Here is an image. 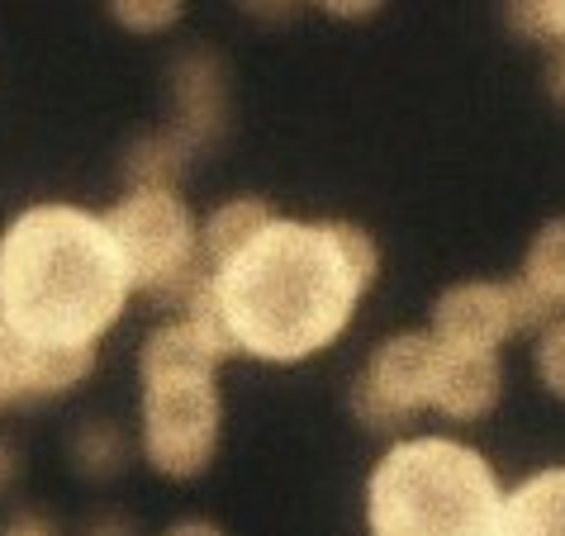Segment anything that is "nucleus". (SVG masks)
Here are the masks:
<instances>
[{
	"label": "nucleus",
	"instance_id": "f257e3e1",
	"mask_svg": "<svg viewBox=\"0 0 565 536\" xmlns=\"http://www.w3.org/2000/svg\"><path fill=\"white\" fill-rule=\"evenodd\" d=\"M381 276V247L342 218H266L214 271H195L181 313L205 323L233 356L295 366L348 333Z\"/></svg>",
	"mask_w": 565,
	"mask_h": 536
},
{
	"label": "nucleus",
	"instance_id": "f03ea898",
	"mask_svg": "<svg viewBox=\"0 0 565 536\" xmlns=\"http://www.w3.org/2000/svg\"><path fill=\"white\" fill-rule=\"evenodd\" d=\"M129 304V271L105 214L29 204L0 233V319L39 346H96Z\"/></svg>",
	"mask_w": 565,
	"mask_h": 536
},
{
	"label": "nucleus",
	"instance_id": "7ed1b4c3",
	"mask_svg": "<svg viewBox=\"0 0 565 536\" xmlns=\"http://www.w3.org/2000/svg\"><path fill=\"white\" fill-rule=\"evenodd\" d=\"M233 352L191 313L157 323L138 346V441L162 480H195L214 465L224 404L218 366Z\"/></svg>",
	"mask_w": 565,
	"mask_h": 536
},
{
	"label": "nucleus",
	"instance_id": "20e7f679",
	"mask_svg": "<svg viewBox=\"0 0 565 536\" xmlns=\"http://www.w3.org/2000/svg\"><path fill=\"white\" fill-rule=\"evenodd\" d=\"M504 489L476 447L451 437L395 441L366 480L371 536H499Z\"/></svg>",
	"mask_w": 565,
	"mask_h": 536
},
{
	"label": "nucleus",
	"instance_id": "39448f33",
	"mask_svg": "<svg viewBox=\"0 0 565 536\" xmlns=\"http://www.w3.org/2000/svg\"><path fill=\"white\" fill-rule=\"evenodd\" d=\"M105 228L124 257L129 290L181 304L195 280L200 224L177 185H129L105 210Z\"/></svg>",
	"mask_w": 565,
	"mask_h": 536
},
{
	"label": "nucleus",
	"instance_id": "423d86ee",
	"mask_svg": "<svg viewBox=\"0 0 565 536\" xmlns=\"http://www.w3.org/2000/svg\"><path fill=\"white\" fill-rule=\"evenodd\" d=\"M433 375H437V337L433 333H399L385 337L366 356L352 385V414L371 432H399L423 408H433Z\"/></svg>",
	"mask_w": 565,
	"mask_h": 536
},
{
	"label": "nucleus",
	"instance_id": "0eeeda50",
	"mask_svg": "<svg viewBox=\"0 0 565 536\" xmlns=\"http://www.w3.org/2000/svg\"><path fill=\"white\" fill-rule=\"evenodd\" d=\"M96 371V346H39L0 319V414L72 394Z\"/></svg>",
	"mask_w": 565,
	"mask_h": 536
},
{
	"label": "nucleus",
	"instance_id": "6e6552de",
	"mask_svg": "<svg viewBox=\"0 0 565 536\" xmlns=\"http://www.w3.org/2000/svg\"><path fill=\"white\" fill-rule=\"evenodd\" d=\"M513 333H518L513 280H461V286L437 294L433 304V337L443 346L499 352Z\"/></svg>",
	"mask_w": 565,
	"mask_h": 536
},
{
	"label": "nucleus",
	"instance_id": "1a4fd4ad",
	"mask_svg": "<svg viewBox=\"0 0 565 536\" xmlns=\"http://www.w3.org/2000/svg\"><path fill=\"white\" fill-rule=\"evenodd\" d=\"M504 399V366L499 352H466V346L437 342V375H433V408L447 418L476 422L490 418Z\"/></svg>",
	"mask_w": 565,
	"mask_h": 536
},
{
	"label": "nucleus",
	"instance_id": "9d476101",
	"mask_svg": "<svg viewBox=\"0 0 565 536\" xmlns=\"http://www.w3.org/2000/svg\"><path fill=\"white\" fill-rule=\"evenodd\" d=\"M499 536H565V465L532 475L504 499Z\"/></svg>",
	"mask_w": 565,
	"mask_h": 536
},
{
	"label": "nucleus",
	"instance_id": "9b49d317",
	"mask_svg": "<svg viewBox=\"0 0 565 536\" xmlns=\"http://www.w3.org/2000/svg\"><path fill=\"white\" fill-rule=\"evenodd\" d=\"M177 100H181V124L177 129L200 143L224 124V82H218V62L195 53L177 67Z\"/></svg>",
	"mask_w": 565,
	"mask_h": 536
},
{
	"label": "nucleus",
	"instance_id": "f8f14e48",
	"mask_svg": "<svg viewBox=\"0 0 565 536\" xmlns=\"http://www.w3.org/2000/svg\"><path fill=\"white\" fill-rule=\"evenodd\" d=\"M266 218H276V210L266 204L262 195H238L228 204H218V210L200 224V251H195V271H214L224 257H233L253 233L266 224Z\"/></svg>",
	"mask_w": 565,
	"mask_h": 536
},
{
	"label": "nucleus",
	"instance_id": "ddd939ff",
	"mask_svg": "<svg viewBox=\"0 0 565 536\" xmlns=\"http://www.w3.org/2000/svg\"><path fill=\"white\" fill-rule=\"evenodd\" d=\"M518 280H523L556 319H565V218H552V224L537 228Z\"/></svg>",
	"mask_w": 565,
	"mask_h": 536
},
{
	"label": "nucleus",
	"instance_id": "4468645a",
	"mask_svg": "<svg viewBox=\"0 0 565 536\" xmlns=\"http://www.w3.org/2000/svg\"><path fill=\"white\" fill-rule=\"evenodd\" d=\"M72 461L86 480H109L129 461V437H124L109 418H90L72 437Z\"/></svg>",
	"mask_w": 565,
	"mask_h": 536
},
{
	"label": "nucleus",
	"instance_id": "2eb2a0df",
	"mask_svg": "<svg viewBox=\"0 0 565 536\" xmlns=\"http://www.w3.org/2000/svg\"><path fill=\"white\" fill-rule=\"evenodd\" d=\"M191 148L195 143L181 129L152 133V138H143V143L129 152V162H124V176H129V185H177L181 167H185V152H191Z\"/></svg>",
	"mask_w": 565,
	"mask_h": 536
},
{
	"label": "nucleus",
	"instance_id": "dca6fc26",
	"mask_svg": "<svg viewBox=\"0 0 565 536\" xmlns=\"http://www.w3.org/2000/svg\"><path fill=\"white\" fill-rule=\"evenodd\" d=\"M504 24L527 43L561 49L565 43V0H504Z\"/></svg>",
	"mask_w": 565,
	"mask_h": 536
},
{
	"label": "nucleus",
	"instance_id": "f3484780",
	"mask_svg": "<svg viewBox=\"0 0 565 536\" xmlns=\"http://www.w3.org/2000/svg\"><path fill=\"white\" fill-rule=\"evenodd\" d=\"M105 10L124 34H167L181 20L185 0H105Z\"/></svg>",
	"mask_w": 565,
	"mask_h": 536
},
{
	"label": "nucleus",
	"instance_id": "a211bd4d",
	"mask_svg": "<svg viewBox=\"0 0 565 536\" xmlns=\"http://www.w3.org/2000/svg\"><path fill=\"white\" fill-rule=\"evenodd\" d=\"M532 366H537V380L546 385V394L565 399V319H552L537 333V346H532Z\"/></svg>",
	"mask_w": 565,
	"mask_h": 536
},
{
	"label": "nucleus",
	"instance_id": "6ab92c4d",
	"mask_svg": "<svg viewBox=\"0 0 565 536\" xmlns=\"http://www.w3.org/2000/svg\"><path fill=\"white\" fill-rule=\"evenodd\" d=\"M313 6L323 14H333V20H371L385 0H313Z\"/></svg>",
	"mask_w": 565,
	"mask_h": 536
},
{
	"label": "nucleus",
	"instance_id": "aec40b11",
	"mask_svg": "<svg viewBox=\"0 0 565 536\" xmlns=\"http://www.w3.org/2000/svg\"><path fill=\"white\" fill-rule=\"evenodd\" d=\"M14 480H20V451H14V441L0 432V499L14 489Z\"/></svg>",
	"mask_w": 565,
	"mask_h": 536
},
{
	"label": "nucleus",
	"instance_id": "412c9836",
	"mask_svg": "<svg viewBox=\"0 0 565 536\" xmlns=\"http://www.w3.org/2000/svg\"><path fill=\"white\" fill-rule=\"evenodd\" d=\"M0 536H57V532L43 523L39 513H20V517H10V523L0 527Z\"/></svg>",
	"mask_w": 565,
	"mask_h": 536
},
{
	"label": "nucleus",
	"instance_id": "4be33fe9",
	"mask_svg": "<svg viewBox=\"0 0 565 536\" xmlns=\"http://www.w3.org/2000/svg\"><path fill=\"white\" fill-rule=\"evenodd\" d=\"M546 96L556 105H565V43L552 49V62H546Z\"/></svg>",
	"mask_w": 565,
	"mask_h": 536
},
{
	"label": "nucleus",
	"instance_id": "5701e85b",
	"mask_svg": "<svg viewBox=\"0 0 565 536\" xmlns=\"http://www.w3.org/2000/svg\"><path fill=\"white\" fill-rule=\"evenodd\" d=\"M243 10H253V14H262V20H286V14H295V6L300 0H238Z\"/></svg>",
	"mask_w": 565,
	"mask_h": 536
},
{
	"label": "nucleus",
	"instance_id": "b1692460",
	"mask_svg": "<svg viewBox=\"0 0 565 536\" xmlns=\"http://www.w3.org/2000/svg\"><path fill=\"white\" fill-rule=\"evenodd\" d=\"M162 536H224V527H218V523H210V517H185V523L167 527Z\"/></svg>",
	"mask_w": 565,
	"mask_h": 536
},
{
	"label": "nucleus",
	"instance_id": "393cba45",
	"mask_svg": "<svg viewBox=\"0 0 565 536\" xmlns=\"http://www.w3.org/2000/svg\"><path fill=\"white\" fill-rule=\"evenodd\" d=\"M86 536H134V527L124 523V517H115V513H105V517H96V523L86 527Z\"/></svg>",
	"mask_w": 565,
	"mask_h": 536
}]
</instances>
